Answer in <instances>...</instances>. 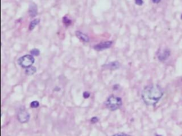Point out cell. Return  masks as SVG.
<instances>
[{
    "mask_svg": "<svg viewBox=\"0 0 182 136\" xmlns=\"http://www.w3.org/2000/svg\"><path fill=\"white\" fill-rule=\"evenodd\" d=\"M164 91L157 85L147 86L142 92V99L147 106H154L163 97Z\"/></svg>",
    "mask_w": 182,
    "mask_h": 136,
    "instance_id": "cell-1",
    "label": "cell"
},
{
    "mask_svg": "<svg viewBox=\"0 0 182 136\" xmlns=\"http://www.w3.org/2000/svg\"><path fill=\"white\" fill-rule=\"evenodd\" d=\"M105 106L110 111H116L120 108L122 105V99L120 97L111 95L105 101Z\"/></svg>",
    "mask_w": 182,
    "mask_h": 136,
    "instance_id": "cell-2",
    "label": "cell"
},
{
    "mask_svg": "<svg viewBox=\"0 0 182 136\" xmlns=\"http://www.w3.org/2000/svg\"><path fill=\"white\" fill-rule=\"evenodd\" d=\"M35 59L32 55H26L18 60V64L23 68H28L31 67L34 63Z\"/></svg>",
    "mask_w": 182,
    "mask_h": 136,
    "instance_id": "cell-3",
    "label": "cell"
},
{
    "mask_svg": "<svg viewBox=\"0 0 182 136\" xmlns=\"http://www.w3.org/2000/svg\"><path fill=\"white\" fill-rule=\"evenodd\" d=\"M30 115L24 108H21L17 114V119L21 123H25L29 120Z\"/></svg>",
    "mask_w": 182,
    "mask_h": 136,
    "instance_id": "cell-4",
    "label": "cell"
},
{
    "mask_svg": "<svg viewBox=\"0 0 182 136\" xmlns=\"http://www.w3.org/2000/svg\"><path fill=\"white\" fill-rule=\"evenodd\" d=\"M170 50L167 48L163 49L162 51L158 52V59L159 60H160L161 62H164V61L166 60L170 56Z\"/></svg>",
    "mask_w": 182,
    "mask_h": 136,
    "instance_id": "cell-5",
    "label": "cell"
},
{
    "mask_svg": "<svg viewBox=\"0 0 182 136\" xmlns=\"http://www.w3.org/2000/svg\"><path fill=\"white\" fill-rule=\"evenodd\" d=\"M112 41H105V42L100 43L95 45L94 49L97 50V51H100V50H103L105 49L109 48L112 45Z\"/></svg>",
    "mask_w": 182,
    "mask_h": 136,
    "instance_id": "cell-6",
    "label": "cell"
},
{
    "mask_svg": "<svg viewBox=\"0 0 182 136\" xmlns=\"http://www.w3.org/2000/svg\"><path fill=\"white\" fill-rule=\"evenodd\" d=\"M38 14V8L37 6L34 4V3H32L30 4L29 8V14L31 17H35V16L37 15Z\"/></svg>",
    "mask_w": 182,
    "mask_h": 136,
    "instance_id": "cell-7",
    "label": "cell"
},
{
    "mask_svg": "<svg viewBox=\"0 0 182 136\" xmlns=\"http://www.w3.org/2000/svg\"><path fill=\"white\" fill-rule=\"evenodd\" d=\"M120 63H119L117 61H115V62H110V63L103 65V68L113 70H117V69H118L119 68H120Z\"/></svg>",
    "mask_w": 182,
    "mask_h": 136,
    "instance_id": "cell-8",
    "label": "cell"
},
{
    "mask_svg": "<svg viewBox=\"0 0 182 136\" xmlns=\"http://www.w3.org/2000/svg\"><path fill=\"white\" fill-rule=\"evenodd\" d=\"M76 36H77L78 39H80V41H82V42H85V43L89 42V37H88L86 34L82 33V32L77 30V31H76Z\"/></svg>",
    "mask_w": 182,
    "mask_h": 136,
    "instance_id": "cell-9",
    "label": "cell"
},
{
    "mask_svg": "<svg viewBox=\"0 0 182 136\" xmlns=\"http://www.w3.org/2000/svg\"><path fill=\"white\" fill-rule=\"evenodd\" d=\"M39 22H40V19H35L34 20H33V21H32L29 24V30H33V28H34L35 27H36V26L39 24Z\"/></svg>",
    "mask_w": 182,
    "mask_h": 136,
    "instance_id": "cell-10",
    "label": "cell"
},
{
    "mask_svg": "<svg viewBox=\"0 0 182 136\" xmlns=\"http://www.w3.org/2000/svg\"><path fill=\"white\" fill-rule=\"evenodd\" d=\"M36 72V68L35 67H29V68L26 69V74L28 75H32Z\"/></svg>",
    "mask_w": 182,
    "mask_h": 136,
    "instance_id": "cell-11",
    "label": "cell"
},
{
    "mask_svg": "<svg viewBox=\"0 0 182 136\" xmlns=\"http://www.w3.org/2000/svg\"><path fill=\"white\" fill-rule=\"evenodd\" d=\"M63 23L64 24H65L66 26H70L71 24L72 23V21L70 19H68L67 16H64V17H63Z\"/></svg>",
    "mask_w": 182,
    "mask_h": 136,
    "instance_id": "cell-12",
    "label": "cell"
},
{
    "mask_svg": "<svg viewBox=\"0 0 182 136\" xmlns=\"http://www.w3.org/2000/svg\"><path fill=\"white\" fill-rule=\"evenodd\" d=\"M39 106V102L38 101H33L30 104V107L32 108H36Z\"/></svg>",
    "mask_w": 182,
    "mask_h": 136,
    "instance_id": "cell-13",
    "label": "cell"
},
{
    "mask_svg": "<svg viewBox=\"0 0 182 136\" xmlns=\"http://www.w3.org/2000/svg\"><path fill=\"white\" fill-rule=\"evenodd\" d=\"M31 54L33 56H38L40 54V51H39V50H38V49L36 48L33 49V50H31Z\"/></svg>",
    "mask_w": 182,
    "mask_h": 136,
    "instance_id": "cell-14",
    "label": "cell"
},
{
    "mask_svg": "<svg viewBox=\"0 0 182 136\" xmlns=\"http://www.w3.org/2000/svg\"><path fill=\"white\" fill-rule=\"evenodd\" d=\"M98 118L97 117H93L91 119V123H92V124H95V123H97L98 122Z\"/></svg>",
    "mask_w": 182,
    "mask_h": 136,
    "instance_id": "cell-15",
    "label": "cell"
},
{
    "mask_svg": "<svg viewBox=\"0 0 182 136\" xmlns=\"http://www.w3.org/2000/svg\"><path fill=\"white\" fill-rule=\"evenodd\" d=\"M135 1V4L138 6H141L143 4V0H134Z\"/></svg>",
    "mask_w": 182,
    "mask_h": 136,
    "instance_id": "cell-16",
    "label": "cell"
},
{
    "mask_svg": "<svg viewBox=\"0 0 182 136\" xmlns=\"http://www.w3.org/2000/svg\"><path fill=\"white\" fill-rule=\"evenodd\" d=\"M90 96H91V94L89 92H88V91H85L83 93V97L85 99H88V98H89Z\"/></svg>",
    "mask_w": 182,
    "mask_h": 136,
    "instance_id": "cell-17",
    "label": "cell"
},
{
    "mask_svg": "<svg viewBox=\"0 0 182 136\" xmlns=\"http://www.w3.org/2000/svg\"><path fill=\"white\" fill-rule=\"evenodd\" d=\"M112 136H131V135H127V134H125V133H117V134H115V135Z\"/></svg>",
    "mask_w": 182,
    "mask_h": 136,
    "instance_id": "cell-18",
    "label": "cell"
},
{
    "mask_svg": "<svg viewBox=\"0 0 182 136\" xmlns=\"http://www.w3.org/2000/svg\"><path fill=\"white\" fill-rule=\"evenodd\" d=\"M152 1L154 4H158V3H160L161 1V0H152Z\"/></svg>",
    "mask_w": 182,
    "mask_h": 136,
    "instance_id": "cell-19",
    "label": "cell"
},
{
    "mask_svg": "<svg viewBox=\"0 0 182 136\" xmlns=\"http://www.w3.org/2000/svg\"><path fill=\"white\" fill-rule=\"evenodd\" d=\"M156 136H162V135H156Z\"/></svg>",
    "mask_w": 182,
    "mask_h": 136,
    "instance_id": "cell-20",
    "label": "cell"
},
{
    "mask_svg": "<svg viewBox=\"0 0 182 136\" xmlns=\"http://www.w3.org/2000/svg\"><path fill=\"white\" fill-rule=\"evenodd\" d=\"M181 19H182V14H181Z\"/></svg>",
    "mask_w": 182,
    "mask_h": 136,
    "instance_id": "cell-21",
    "label": "cell"
},
{
    "mask_svg": "<svg viewBox=\"0 0 182 136\" xmlns=\"http://www.w3.org/2000/svg\"><path fill=\"white\" fill-rule=\"evenodd\" d=\"M181 80H182V78H181Z\"/></svg>",
    "mask_w": 182,
    "mask_h": 136,
    "instance_id": "cell-22",
    "label": "cell"
}]
</instances>
